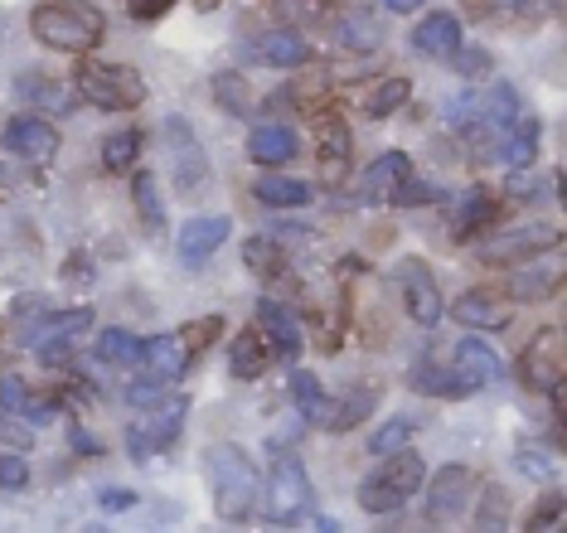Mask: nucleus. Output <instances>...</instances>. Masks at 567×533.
<instances>
[{
	"instance_id": "1",
	"label": "nucleus",
	"mask_w": 567,
	"mask_h": 533,
	"mask_svg": "<svg viewBox=\"0 0 567 533\" xmlns=\"http://www.w3.org/2000/svg\"><path fill=\"white\" fill-rule=\"evenodd\" d=\"M204 480H209L214 495V514L218 524L238 529L257 514V500H262V475H257L252 457L234 441H218V447L204 451Z\"/></svg>"
},
{
	"instance_id": "2",
	"label": "nucleus",
	"mask_w": 567,
	"mask_h": 533,
	"mask_svg": "<svg viewBox=\"0 0 567 533\" xmlns=\"http://www.w3.org/2000/svg\"><path fill=\"white\" fill-rule=\"evenodd\" d=\"M30 34L49 54H97L107 39V16L93 0H40L30 10Z\"/></svg>"
},
{
	"instance_id": "3",
	"label": "nucleus",
	"mask_w": 567,
	"mask_h": 533,
	"mask_svg": "<svg viewBox=\"0 0 567 533\" xmlns=\"http://www.w3.org/2000/svg\"><path fill=\"white\" fill-rule=\"evenodd\" d=\"M73 88H79V98L97 112H136L141 102L151 98L146 78H141L132 63H112V59H93V54H79Z\"/></svg>"
},
{
	"instance_id": "4",
	"label": "nucleus",
	"mask_w": 567,
	"mask_h": 533,
	"mask_svg": "<svg viewBox=\"0 0 567 533\" xmlns=\"http://www.w3.org/2000/svg\"><path fill=\"white\" fill-rule=\"evenodd\" d=\"M379 461H383L379 471L369 480H359V510L373 514V519L398 514L422 490V480H427V461H422L412 447L389 451V457H379Z\"/></svg>"
},
{
	"instance_id": "5",
	"label": "nucleus",
	"mask_w": 567,
	"mask_h": 533,
	"mask_svg": "<svg viewBox=\"0 0 567 533\" xmlns=\"http://www.w3.org/2000/svg\"><path fill=\"white\" fill-rule=\"evenodd\" d=\"M185 418H189V398L185 393H161L151 408H136L132 427H126V457L146 465L151 457L171 451L179 432H185Z\"/></svg>"
},
{
	"instance_id": "6",
	"label": "nucleus",
	"mask_w": 567,
	"mask_h": 533,
	"mask_svg": "<svg viewBox=\"0 0 567 533\" xmlns=\"http://www.w3.org/2000/svg\"><path fill=\"white\" fill-rule=\"evenodd\" d=\"M257 504H262V519L272 529H296L316 510V485L291 451H281L277 465L267 471V500H257Z\"/></svg>"
},
{
	"instance_id": "7",
	"label": "nucleus",
	"mask_w": 567,
	"mask_h": 533,
	"mask_svg": "<svg viewBox=\"0 0 567 533\" xmlns=\"http://www.w3.org/2000/svg\"><path fill=\"white\" fill-rule=\"evenodd\" d=\"M161 146H165V171H171L175 189L185 194V199L209 185V155H204L195 126H189L179 112H171L161 122Z\"/></svg>"
},
{
	"instance_id": "8",
	"label": "nucleus",
	"mask_w": 567,
	"mask_h": 533,
	"mask_svg": "<svg viewBox=\"0 0 567 533\" xmlns=\"http://www.w3.org/2000/svg\"><path fill=\"white\" fill-rule=\"evenodd\" d=\"M563 253V228L558 224H519V228H499L485 238V248L475 253L485 267H514L528 257Z\"/></svg>"
},
{
	"instance_id": "9",
	"label": "nucleus",
	"mask_w": 567,
	"mask_h": 533,
	"mask_svg": "<svg viewBox=\"0 0 567 533\" xmlns=\"http://www.w3.org/2000/svg\"><path fill=\"white\" fill-rule=\"evenodd\" d=\"M471 500H475V471L461 461H451L427 480L422 514H427L432 529H446V524H461V514H471Z\"/></svg>"
},
{
	"instance_id": "10",
	"label": "nucleus",
	"mask_w": 567,
	"mask_h": 533,
	"mask_svg": "<svg viewBox=\"0 0 567 533\" xmlns=\"http://www.w3.org/2000/svg\"><path fill=\"white\" fill-rule=\"evenodd\" d=\"M563 369H567V335H563V325H544V330L524 345L519 379L534 388V393H548V388L563 383Z\"/></svg>"
},
{
	"instance_id": "11",
	"label": "nucleus",
	"mask_w": 567,
	"mask_h": 533,
	"mask_svg": "<svg viewBox=\"0 0 567 533\" xmlns=\"http://www.w3.org/2000/svg\"><path fill=\"white\" fill-rule=\"evenodd\" d=\"M0 146L16 155V161H24V165H49L59 155L63 136L54 132V122H49V116H40V112H16L6 122V132H0Z\"/></svg>"
},
{
	"instance_id": "12",
	"label": "nucleus",
	"mask_w": 567,
	"mask_h": 533,
	"mask_svg": "<svg viewBox=\"0 0 567 533\" xmlns=\"http://www.w3.org/2000/svg\"><path fill=\"white\" fill-rule=\"evenodd\" d=\"M393 281H398V291H403V310L412 316V325L432 330V325L442 320V286H436L432 267L422 263V257H403V263L393 267Z\"/></svg>"
},
{
	"instance_id": "13",
	"label": "nucleus",
	"mask_w": 567,
	"mask_h": 533,
	"mask_svg": "<svg viewBox=\"0 0 567 533\" xmlns=\"http://www.w3.org/2000/svg\"><path fill=\"white\" fill-rule=\"evenodd\" d=\"M316 116V165L326 175V185H340L354 165V136H350V122H344L334 107H320Z\"/></svg>"
},
{
	"instance_id": "14",
	"label": "nucleus",
	"mask_w": 567,
	"mask_h": 533,
	"mask_svg": "<svg viewBox=\"0 0 567 533\" xmlns=\"http://www.w3.org/2000/svg\"><path fill=\"white\" fill-rule=\"evenodd\" d=\"M558 291H563V263H558V253L528 257V263H514L509 267V281H505V301L509 306H538V301H553Z\"/></svg>"
},
{
	"instance_id": "15",
	"label": "nucleus",
	"mask_w": 567,
	"mask_h": 533,
	"mask_svg": "<svg viewBox=\"0 0 567 533\" xmlns=\"http://www.w3.org/2000/svg\"><path fill=\"white\" fill-rule=\"evenodd\" d=\"M252 325L267 335V345L277 349V359H301V345H306V325L291 306H281L277 296H257L252 306Z\"/></svg>"
},
{
	"instance_id": "16",
	"label": "nucleus",
	"mask_w": 567,
	"mask_h": 533,
	"mask_svg": "<svg viewBox=\"0 0 567 533\" xmlns=\"http://www.w3.org/2000/svg\"><path fill=\"white\" fill-rule=\"evenodd\" d=\"M451 316H456V325H471V330H481V335H505V330H509V320H514V306H509L499 291L471 286V291H461V296H456Z\"/></svg>"
},
{
	"instance_id": "17",
	"label": "nucleus",
	"mask_w": 567,
	"mask_h": 533,
	"mask_svg": "<svg viewBox=\"0 0 567 533\" xmlns=\"http://www.w3.org/2000/svg\"><path fill=\"white\" fill-rule=\"evenodd\" d=\"M499 209H505V194H495L489 185H475L466 199L456 204V214H451V238L456 243L485 238L489 228H499Z\"/></svg>"
},
{
	"instance_id": "18",
	"label": "nucleus",
	"mask_w": 567,
	"mask_h": 533,
	"mask_svg": "<svg viewBox=\"0 0 567 533\" xmlns=\"http://www.w3.org/2000/svg\"><path fill=\"white\" fill-rule=\"evenodd\" d=\"M228 233H234V218L228 214H195L185 228H179V263L185 267H204L209 257L228 243Z\"/></svg>"
},
{
	"instance_id": "19",
	"label": "nucleus",
	"mask_w": 567,
	"mask_h": 533,
	"mask_svg": "<svg viewBox=\"0 0 567 533\" xmlns=\"http://www.w3.org/2000/svg\"><path fill=\"white\" fill-rule=\"evenodd\" d=\"M243 151H248V161L262 165V171H281V165H291L296 155H301V136L281 122H257L248 141H243Z\"/></svg>"
},
{
	"instance_id": "20",
	"label": "nucleus",
	"mask_w": 567,
	"mask_h": 533,
	"mask_svg": "<svg viewBox=\"0 0 567 533\" xmlns=\"http://www.w3.org/2000/svg\"><path fill=\"white\" fill-rule=\"evenodd\" d=\"M272 359H277V349L267 345V335L257 330V325H243L234 340H228V373H234L238 383H257V379H267Z\"/></svg>"
},
{
	"instance_id": "21",
	"label": "nucleus",
	"mask_w": 567,
	"mask_h": 533,
	"mask_svg": "<svg viewBox=\"0 0 567 533\" xmlns=\"http://www.w3.org/2000/svg\"><path fill=\"white\" fill-rule=\"evenodd\" d=\"M136 363L151 373V379H161L165 388L179 383L189 369H195V363H189V355H185V340H179L175 330H171V335H151V340H141V359H136Z\"/></svg>"
},
{
	"instance_id": "22",
	"label": "nucleus",
	"mask_w": 567,
	"mask_h": 533,
	"mask_svg": "<svg viewBox=\"0 0 567 533\" xmlns=\"http://www.w3.org/2000/svg\"><path fill=\"white\" fill-rule=\"evenodd\" d=\"M408 388L422 398H471L475 383L466 373L456 369V363H432V359H417L408 369Z\"/></svg>"
},
{
	"instance_id": "23",
	"label": "nucleus",
	"mask_w": 567,
	"mask_h": 533,
	"mask_svg": "<svg viewBox=\"0 0 567 533\" xmlns=\"http://www.w3.org/2000/svg\"><path fill=\"white\" fill-rule=\"evenodd\" d=\"M412 49L422 59H451L461 49V16H451V10L422 16V24H412Z\"/></svg>"
},
{
	"instance_id": "24",
	"label": "nucleus",
	"mask_w": 567,
	"mask_h": 533,
	"mask_svg": "<svg viewBox=\"0 0 567 533\" xmlns=\"http://www.w3.org/2000/svg\"><path fill=\"white\" fill-rule=\"evenodd\" d=\"M252 59H257V63H267V69L291 73V69H301V63H311V59H316V49L306 44V34H301V30H267V34L252 44Z\"/></svg>"
},
{
	"instance_id": "25",
	"label": "nucleus",
	"mask_w": 567,
	"mask_h": 533,
	"mask_svg": "<svg viewBox=\"0 0 567 533\" xmlns=\"http://www.w3.org/2000/svg\"><path fill=\"white\" fill-rule=\"evenodd\" d=\"M412 175V155L408 151H383L379 161L364 171V204H373V209H389V194L403 185V180Z\"/></svg>"
},
{
	"instance_id": "26",
	"label": "nucleus",
	"mask_w": 567,
	"mask_h": 533,
	"mask_svg": "<svg viewBox=\"0 0 567 533\" xmlns=\"http://www.w3.org/2000/svg\"><path fill=\"white\" fill-rule=\"evenodd\" d=\"M16 98H20L30 112H40V116H63V112H73L69 83H59V78H44V73H20V78H16Z\"/></svg>"
},
{
	"instance_id": "27",
	"label": "nucleus",
	"mask_w": 567,
	"mask_h": 533,
	"mask_svg": "<svg viewBox=\"0 0 567 533\" xmlns=\"http://www.w3.org/2000/svg\"><path fill=\"white\" fill-rule=\"evenodd\" d=\"M456 369L466 373V379L475 388H495V383H505V359L489 349L481 335H461L456 340Z\"/></svg>"
},
{
	"instance_id": "28",
	"label": "nucleus",
	"mask_w": 567,
	"mask_h": 533,
	"mask_svg": "<svg viewBox=\"0 0 567 533\" xmlns=\"http://www.w3.org/2000/svg\"><path fill=\"white\" fill-rule=\"evenodd\" d=\"M87 325H93V306L54 310V316L30 320V330H24V345H30V349H44V345H59V340H79Z\"/></svg>"
},
{
	"instance_id": "29",
	"label": "nucleus",
	"mask_w": 567,
	"mask_h": 533,
	"mask_svg": "<svg viewBox=\"0 0 567 533\" xmlns=\"http://www.w3.org/2000/svg\"><path fill=\"white\" fill-rule=\"evenodd\" d=\"M330 34L344 54H379L383 49V20L369 16V10H344Z\"/></svg>"
},
{
	"instance_id": "30",
	"label": "nucleus",
	"mask_w": 567,
	"mask_h": 533,
	"mask_svg": "<svg viewBox=\"0 0 567 533\" xmlns=\"http://www.w3.org/2000/svg\"><path fill=\"white\" fill-rule=\"evenodd\" d=\"M538 151H544V122H538V116H514L505 126V136H499V146H495V155L509 165V171L514 165H534Z\"/></svg>"
},
{
	"instance_id": "31",
	"label": "nucleus",
	"mask_w": 567,
	"mask_h": 533,
	"mask_svg": "<svg viewBox=\"0 0 567 533\" xmlns=\"http://www.w3.org/2000/svg\"><path fill=\"white\" fill-rule=\"evenodd\" d=\"M379 408V383H359V388H344L340 398L330 402V418H326V432H354L364 418H373Z\"/></svg>"
},
{
	"instance_id": "32",
	"label": "nucleus",
	"mask_w": 567,
	"mask_h": 533,
	"mask_svg": "<svg viewBox=\"0 0 567 533\" xmlns=\"http://www.w3.org/2000/svg\"><path fill=\"white\" fill-rule=\"evenodd\" d=\"M252 199L267 204V209H306L316 199L311 180H291V175H262L252 185Z\"/></svg>"
},
{
	"instance_id": "33",
	"label": "nucleus",
	"mask_w": 567,
	"mask_h": 533,
	"mask_svg": "<svg viewBox=\"0 0 567 533\" xmlns=\"http://www.w3.org/2000/svg\"><path fill=\"white\" fill-rule=\"evenodd\" d=\"M141 151H146V132H141V126H117V132L102 136V171L107 175H132Z\"/></svg>"
},
{
	"instance_id": "34",
	"label": "nucleus",
	"mask_w": 567,
	"mask_h": 533,
	"mask_svg": "<svg viewBox=\"0 0 567 533\" xmlns=\"http://www.w3.org/2000/svg\"><path fill=\"white\" fill-rule=\"evenodd\" d=\"M408 98H412V83H408L403 73H389V78H379V83L364 88V98H359V112H364L369 122H383V116H393L398 107H408Z\"/></svg>"
},
{
	"instance_id": "35",
	"label": "nucleus",
	"mask_w": 567,
	"mask_h": 533,
	"mask_svg": "<svg viewBox=\"0 0 567 533\" xmlns=\"http://www.w3.org/2000/svg\"><path fill=\"white\" fill-rule=\"evenodd\" d=\"M209 93H214V107H224L228 116H252L257 112V93L238 69H218L209 78Z\"/></svg>"
},
{
	"instance_id": "36",
	"label": "nucleus",
	"mask_w": 567,
	"mask_h": 533,
	"mask_svg": "<svg viewBox=\"0 0 567 533\" xmlns=\"http://www.w3.org/2000/svg\"><path fill=\"white\" fill-rule=\"evenodd\" d=\"M291 402L311 427H326L334 393H326V383H320L311 369H291Z\"/></svg>"
},
{
	"instance_id": "37",
	"label": "nucleus",
	"mask_w": 567,
	"mask_h": 533,
	"mask_svg": "<svg viewBox=\"0 0 567 533\" xmlns=\"http://www.w3.org/2000/svg\"><path fill=\"white\" fill-rule=\"evenodd\" d=\"M243 263H248L252 277H262L267 286L287 281V248H277V238H267V233H257V238L243 243Z\"/></svg>"
},
{
	"instance_id": "38",
	"label": "nucleus",
	"mask_w": 567,
	"mask_h": 533,
	"mask_svg": "<svg viewBox=\"0 0 567 533\" xmlns=\"http://www.w3.org/2000/svg\"><path fill=\"white\" fill-rule=\"evenodd\" d=\"M475 116H481L489 132H505L514 116H519V88H514V83H495L485 98H475Z\"/></svg>"
},
{
	"instance_id": "39",
	"label": "nucleus",
	"mask_w": 567,
	"mask_h": 533,
	"mask_svg": "<svg viewBox=\"0 0 567 533\" xmlns=\"http://www.w3.org/2000/svg\"><path fill=\"white\" fill-rule=\"evenodd\" d=\"M132 204H136V218H141V224H146L151 233L165 228V204H161L156 171H136V180H132Z\"/></svg>"
},
{
	"instance_id": "40",
	"label": "nucleus",
	"mask_w": 567,
	"mask_h": 533,
	"mask_svg": "<svg viewBox=\"0 0 567 533\" xmlns=\"http://www.w3.org/2000/svg\"><path fill=\"white\" fill-rule=\"evenodd\" d=\"M544 189H558V175L538 171V161H534V165H514L499 194H505V199H538Z\"/></svg>"
},
{
	"instance_id": "41",
	"label": "nucleus",
	"mask_w": 567,
	"mask_h": 533,
	"mask_svg": "<svg viewBox=\"0 0 567 533\" xmlns=\"http://www.w3.org/2000/svg\"><path fill=\"white\" fill-rule=\"evenodd\" d=\"M97 359L102 363H117V369H132V363L141 359V340L132 330H117V325H112V330L97 335Z\"/></svg>"
},
{
	"instance_id": "42",
	"label": "nucleus",
	"mask_w": 567,
	"mask_h": 533,
	"mask_svg": "<svg viewBox=\"0 0 567 533\" xmlns=\"http://www.w3.org/2000/svg\"><path fill=\"white\" fill-rule=\"evenodd\" d=\"M471 524L475 529H505L509 524V495L499 485H485V495H481V504L471 510Z\"/></svg>"
},
{
	"instance_id": "43",
	"label": "nucleus",
	"mask_w": 567,
	"mask_h": 533,
	"mask_svg": "<svg viewBox=\"0 0 567 533\" xmlns=\"http://www.w3.org/2000/svg\"><path fill=\"white\" fill-rule=\"evenodd\" d=\"M412 437H417V427H412L408 418H389L379 427V432L369 437V457H389V451H403L412 447Z\"/></svg>"
},
{
	"instance_id": "44",
	"label": "nucleus",
	"mask_w": 567,
	"mask_h": 533,
	"mask_svg": "<svg viewBox=\"0 0 567 533\" xmlns=\"http://www.w3.org/2000/svg\"><path fill=\"white\" fill-rule=\"evenodd\" d=\"M563 519H567V504H563L558 490H548V495L538 500L534 510H528L524 529H528V533H538V529H544V533H558V529H563Z\"/></svg>"
},
{
	"instance_id": "45",
	"label": "nucleus",
	"mask_w": 567,
	"mask_h": 533,
	"mask_svg": "<svg viewBox=\"0 0 567 533\" xmlns=\"http://www.w3.org/2000/svg\"><path fill=\"white\" fill-rule=\"evenodd\" d=\"M436 199H442V189L427 185V180H417V175H408L403 185L389 194V209H417V204H436Z\"/></svg>"
},
{
	"instance_id": "46",
	"label": "nucleus",
	"mask_w": 567,
	"mask_h": 533,
	"mask_svg": "<svg viewBox=\"0 0 567 533\" xmlns=\"http://www.w3.org/2000/svg\"><path fill=\"white\" fill-rule=\"evenodd\" d=\"M218 335H224V316H204V320L189 325V330L179 335V340H185V355H189V363H195V359L204 355V349H209V345L218 340Z\"/></svg>"
},
{
	"instance_id": "47",
	"label": "nucleus",
	"mask_w": 567,
	"mask_h": 533,
	"mask_svg": "<svg viewBox=\"0 0 567 533\" xmlns=\"http://www.w3.org/2000/svg\"><path fill=\"white\" fill-rule=\"evenodd\" d=\"M514 471L528 475V480H558V461L538 447H519L514 451Z\"/></svg>"
},
{
	"instance_id": "48",
	"label": "nucleus",
	"mask_w": 567,
	"mask_h": 533,
	"mask_svg": "<svg viewBox=\"0 0 567 533\" xmlns=\"http://www.w3.org/2000/svg\"><path fill=\"white\" fill-rule=\"evenodd\" d=\"M495 10H509V16H524V20H558L563 0H495Z\"/></svg>"
},
{
	"instance_id": "49",
	"label": "nucleus",
	"mask_w": 567,
	"mask_h": 533,
	"mask_svg": "<svg viewBox=\"0 0 567 533\" xmlns=\"http://www.w3.org/2000/svg\"><path fill=\"white\" fill-rule=\"evenodd\" d=\"M24 485H30V465H24V457H16V451H6V457H0V490L20 495Z\"/></svg>"
},
{
	"instance_id": "50",
	"label": "nucleus",
	"mask_w": 567,
	"mask_h": 533,
	"mask_svg": "<svg viewBox=\"0 0 567 533\" xmlns=\"http://www.w3.org/2000/svg\"><path fill=\"white\" fill-rule=\"evenodd\" d=\"M175 6L179 0H126V16H132L136 24H156V20L171 16Z\"/></svg>"
},
{
	"instance_id": "51",
	"label": "nucleus",
	"mask_w": 567,
	"mask_h": 533,
	"mask_svg": "<svg viewBox=\"0 0 567 533\" xmlns=\"http://www.w3.org/2000/svg\"><path fill=\"white\" fill-rule=\"evenodd\" d=\"M24 398H30L24 379H20V373H6V379H0V412H20Z\"/></svg>"
},
{
	"instance_id": "52",
	"label": "nucleus",
	"mask_w": 567,
	"mask_h": 533,
	"mask_svg": "<svg viewBox=\"0 0 567 533\" xmlns=\"http://www.w3.org/2000/svg\"><path fill=\"white\" fill-rule=\"evenodd\" d=\"M161 393H165V383L151 379V373H146V379H136V383H126V402H132V408H151Z\"/></svg>"
},
{
	"instance_id": "53",
	"label": "nucleus",
	"mask_w": 567,
	"mask_h": 533,
	"mask_svg": "<svg viewBox=\"0 0 567 533\" xmlns=\"http://www.w3.org/2000/svg\"><path fill=\"white\" fill-rule=\"evenodd\" d=\"M451 63H456V69L466 73V78H485V73H489V54H485V49H456V54H451Z\"/></svg>"
},
{
	"instance_id": "54",
	"label": "nucleus",
	"mask_w": 567,
	"mask_h": 533,
	"mask_svg": "<svg viewBox=\"0 0 567 533\" xmlns=\"http://www.w3.org/2000/svg\"><path fill=\"white\" fill-rule=\"evenodd\" d=\"M326 10V0H277V16L281 20H311Z\"/></svg>"
},
{
	"instance_id": "55",
	"label": "nucleus",
	"mask_w": 567,
	"mask_h": 533,
	"mask_svg": "<svg viewBox=\"0 0 567 533\" xmlns=\"http://www.w3.org/2000/svg\"><path fill=\"white\" fill-rule=\"evenodd\" d=\"M97 504H102V510H107V514H117V510H132L136 495H132V490H102Z\"/></svg>"
},
{
	"instance_id": "56",
	"label": "nucleus",
	"mask_w": 567,
	"mask_h": 533,
	"mask_svg": "<svg viewBox=\"0 0 567 533\" xmlns=\"http://www.w3.org/2000/svg\"><path fill=\"white\" fill-rule=\"evenodd\" d=\"M461 10H466L471 20H495V16H499L495 0H461Z\"/></svg>"
},
{
	"instance_id": "57",
	"label": "nucleus",
	"mask_w": 567,
	"mask_h": 533,
	"mask_svg": "<svg viewBox=\"0 0 567 533\" xmlns=\"http://www.w3.org/2000/svg\"><path fill=\"white\" fill-rule=\"evenodd\" d=\"M422 6H427V0H383L389 16H412V10H422Z\"/></svg>"
},
{
	"instance_id": "58",
	"label": "nucleus",
	"mask_w": 567,
	"mask_h": 533,
	"mask_svg": "<svg viewBox=\"0 0 567 533\" xmlns=\"http://www.w3.org/2000/svg\"><path fill=\"white\" fill-rule=\"evenodd\" d=\"M69 441H73V447L83 451V457H102V447H97V441L87 437V432H79V427H73V437H69Z\"/></svg>"
},
{
	"instance_id": "59",
	"label": "nucleus",
	"mask_w": 567,
	"mask_h": 533,
	"mask_svg": "<svg viewBox=\"0 0 567 533\" xmlns=\"http://www.w3.org/2000/svg\"><path fill=\"white\" fill-rule=\"evenodd\" d=\"M224 6V0H195V10H218Z\"/></svg>"
}]
</instances>
